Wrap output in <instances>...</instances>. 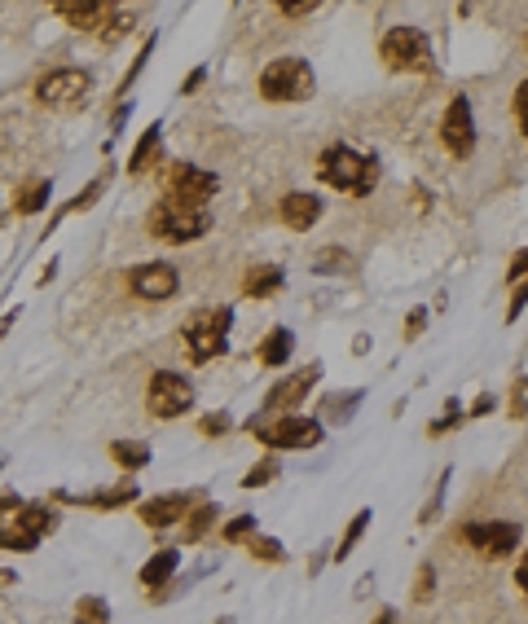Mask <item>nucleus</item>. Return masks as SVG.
Wrapping results in <instances>:
<instances>
[{
    "label": "nucleus",
    "mask_w": 528,
    "mask_h": 624,
    "mask_svg": "<svg viewBox=\"0 0 528 624\" xmlns=\"http://www.w3.org/2000/svg\"><path fill=\"white\" fill-rule=\"evenodd\" d=\"M317 181L339 189L352 198H370L379 185V159L374 154H357L352 146H326L317 159Z\"/></svg>",
    "instance_id": "1"
},
{
    "label": "nucleus",
    "mask_w": 528,
    "mask_h": 624,
    "mask_svg": "<svg viewBox=\"0 0 528 624\" xmlns=\"http://www.w3.org/2000/svg\"><path fill=\"white\" fill-rule=\"evenodd\" d=\"M229 330H234V308H194L181 326V343H185V361L190 365H207L216 361L220 352L229 348Z\"/></svg>",
    "instance_id": "2"
},
{
    "label": "nucleus",
    "mask_w": 528,
    "mask_h": 624,
    "mask_svg": "<svg viewBox=\"0 0 528 624\" xmlns=\"http://www.w3.org/2000/svg\"><path fill=\"white\" fill-rule=\"evenodd\" d=\"M251 436L269 453H295V449H317L326 440V422L308 414H282V418H256Z\"/></svg>",
    "instance_id": "3"
},
{
    "label": "nucleus",
    "mask_w": 528,
    "mask_h": 624,
    "mask_svg": "<svg viewBox=\"0 0 528 624\" xmlns=\"http://www.w3.org/2000/svg\"><path fill=\"white\" fill-rule=\"evenodd\" d=\"M379 58H383V66H388V71H396V75H432V71H436L432 40H427L423 27H410V22L392 27L388 36L379 40Z\"/></svg>",
    "instance_id": "4"
},
{
    "label": "nucleus",
    "mask_w": 528,
    "mask_h": 624,
    "mask_svg": "<svg viewBox=\"0 0 528 624\" xmlns=\"http://www.w3.org/2000/svg\"><path fill=\"white\" fill-rule=\"evenodd\" d=\"M146 225H150V233H154L159 242H172V247H185V242H198L207 229H212V216H207V207L176 203V198L163 194L159 203L150 207Z\"/></svg>",
    "instance_id": "5"
},
{
    "label": "nucleus",
    "mask_w": 528,
    "mask_h": 624,
    "mask_svg": "<svg viewBox=\"0 0 528 624\" xmlns=\"http://www.w3.org/2000/svg\"><path fill=\"white\" fill-rule=\"evenodd\" d=\"M313 88H317L313 66H308L304 58H295V53L273 58L260 71V97H264V102H308Z\"/></svg>",
    "instance_id": "6"
},
{
    "label": "nucleus",
    "mask_w": 528,
    "mask_h": 624,
    "mask_svg": "<svg viewBox=\"0 0 528 624\" xmlns=\"http://www.w3.org/2000/svg\"><path fill=\"white\" fill-rule=\"evenodd\" d=\"M458 541L467 545V550H476L480 559L498 563V559H511V554H520L524 545V528L515 519H467L458 528Z\"/></svg>",
    "instance_id": "7"
},
{
    "label": "nucleus",
    "mask_w": 528,
    "mask_h": 624,
    "mask_svg": "<svg viewBox=\"0 0 528 624\" xmlns=\"http://www.w3.org/2000/svg\"><path fill=\"white\" fill-rule=\"evenodd\" d=\"M49 532H58V510H49L44 501H27L22 510L0 519V550L27 554V550H36Z\"/></svg>",
    "instance_id": "8"
},
{
    "label": "nucleus",
    "mask_w": 528,
    "mask_h": 624,
    "mask_svg": "<svg viewBox=\"0 0 528 624\" xmlns=\"http://www.w3.org/2000/svg\"><path fill=\"white\" fill-rule=\"evenodd\" d=\"M190 405H194V383H190L185 374H176V370H159V374H150V387H146V409H150L154 418L172 422V418L190 414Z\"/></svg>",
    "instance_id": "9"
},
{
    "label": "nucleus",
    "mask_w": 528,
    "mask_h": 624,
    "mask_svg": "<svg viewBox=\"0 0 528 624\" xmlns=\"http://www.w3.org/2000/svg\"><path fill=\"white\" fill-rule=\"evenodd\" d=\"M440 146H445L454 159H471L476 154V110H471L467 93H454L440 115Z\"/></svg>",
    "instance_id": "10"
},
{
    "label": "nucleus",
    "mask_w": 528,
    "mask_h": 624,
    "mask_svg": "<svg viewBox=\"0 0 528 624\" xmlns=\"http://www.w3.org/2000/svg\"><path fill=\"white\" fill-rule=\"evenodd\" d=\"M88 93H93V75L80 71V66H58V71H49V75H44V80L36 84L40 106H53V110H75V106H84Z\"/></svg>",
    "instance_id": "11"
},
{
    "label": "nucleus",
    "mask_w": 528,
    "mask_h": 624,
    "mask_svg": "<svg viewBox=\"0 0 528 624\" xmlns=\"http://www.w3.org/2000/svg\"><path fill=\"white\" fill-rule=\"evenodd\" d=\"M203 493H194V488H181V493H159V497H150V501H141L137 506V519L146 523V528L154 532H163V528H172V523H185L194 515V506H203Z\"/></svg>",
    "instance_id": "12"
},
{
    "label": "nucleus",
    "mask_w": 528,
    "mask_h": 624,
    "mask_svg": "<svg viewBox=\"0 0 528 624\" xmlns=\"http://www.w3.org/2000/svg\"><path fill=\"white\" fill-rule=\"evenodd\" d=\"M220 181L207 167H194V163H172L168 172V198H176V203H190V207H207L216 198Z\"/></svg>",
    "instance_id": "13"
},
{
    "label": "nucleus",
    "mask_w": 528,
    "mask_h": 624,
    "mask_svg": "<svg viewBox=\"0 0 528 624\" xmlns=\"http://www.w3.org/2000/svg\"><path fill=\"white\" fill-rule=\"evenodd\" d=\"M317 378H322V365H304L300 374H291V378H282L278 387H273L269 396H264V405H260V414H273V418H282V414H295L300 409V400L317 387Z\"/></svg>",
    "instance_id": "14"
},
{
    "label": "nucleus",
    "mask_w": 528,
    "mask_h": 624,
    "mask_svg": "<svg viewBox=\"0 0 528 624\" xmlns=\"http://www.w3.org/2000/svg\"><path fill=\"white\" fill-rule=\"evenodd\" d=\"M128 291L146 304H159V299H172L181 291V277H176L172 264H137L128 273Z\"/></svg>",
    "instance_id": "15"
},
{
    "label": "nucleus",
    "mask_w": 528,
    "mask_h": 624,
    "mask_svg": "<svg viewBox=\"0 0 528 624\" xmlns=\"http://www.w3.org/2000/svg\"><path fill=\"white\" fill-rule=\"evenodd\" d=\"M278 211H282V225L286 229H295V233H304V229H313L317 220H322V198L317 194H286L282 203H278Z\"/></svg>",
    "instance_id": "16"
},
{
    "label": "nucleus",
    "mask_w": 528,
    "mask_h": 624,
    "mask_svg": "<svg viewBox=\"0 0 528 624\" xmlns=\"http://www.w3.org/2000/svg\"><path fill=\"white\" fill-rule=\"evenodd\" d=\"M176 572H181V550H172V545H168V550H159V554H150V559L146 563H141V585H146L150 589V594H159V589H168L172 585V576Z\"/></svg>",
    "instance_id": "17"
},
{
    "label": "nucleus",
    "mask_w": 528,
    "mask_h": 624,
    "mask_svg": "<svg viewBox=\"0 0 528 624\" xmlns=\"http://www.w3.org/2000/svg\"><path fill=\"white\" fill-rule=\"evenodd\" d=\"M62 501H75V506H93V510H119L128 506V501L141 497V484H132V479H124V484H115L110 493H84V497H71V493H58Z\"/></svg>",
    "instance_id": "18"
},
{
    "label": "nucleus",
    "mask_w": 528,
    "mask_h": 624,
    "mask_svg": "<svg viewBox=\"0 0 528 624\" xmlns=\"http://www.w3.org/2000/svg\"><path fill=\"white\" fill-rule=\"evenodd\" d=\"M291 352H295V334L286 330V326H273V330L260 339V352H256V356H260L264 370H278V365L291 361Z\"/></svg>",
    "instance_id": "19"
},
{
    "label": "nucleus",
    "mask_w": 528,
    "mask_h": 624,
    "mask_svg": "<svg viewBox=\"0 0 528 624\" xmlns=\"http://www.w3.org/2000/svg\"><path fill=\"white\" fill-rule=\"evenodd\" d=\"M370 523H374V510H370V506H361L357 515L348 519V528L339 532V541H335V550H330V559H335V563H348V559H352V550L361 545V537L370 532Z\"/></svg>",
    "instance_id": "20"
},
{
    "label": "nucleus",
    "mask_w": 528,
    "mask_h": 624,
    "mask_svg": "<svg viewBox=\"0 0 528 624\" xmlns=\"http://www.w3.org/2000/svg\"><path fill=\"white\" fill-rule=\"evenodd\" d=\"M282 282H286V273L278 264H256V269H247V277H242V291L251 299H269L282 291Z\"/></svg>",
    "instance_id": "21"
},
{
    "label": "nucleus",
    "mask_w": 528,
    "mask_h": 624,
    "mask_svg": "<svg viewBox=\"0 0 528 624\" xmlns=\"http://www.w3.org/2000/svg\"><path fill=\"white\" fill-rule=\"evenodd\" d=\"M366 400V392H330L322 396V405H317V414H322V422H335V427H344V422L352 418V409Z\"/></svg>",
    "instance_id": "22"
},
{
    "label": "nucleus",
    "mask_w": 528,
    "mask_h": 624,
    "mask_svg": "<svg viewBox=\"0 0 528 624\" xmlns=\"http://www.w3.org/2000/svg\"><path fill=\"white\" fill-rule=\"evenodd\" d=\"M216 519H220V506H216V501H203V506H194V515L181 523V537L190 541V545H198L207 532L216 528Z\"/></svg>",
    "instance_id": "23"
},
{
    "label": "nucleus",
    "mask_w": 528,
    "mask_h": 624,
    "mask_svg": "<svg viewBox=\"0 0 528 624\" xmlns=\"http://www.w3.org/2000/svg\"><path fill=\"white\" fill-rule=\"evenodd\" d=\"M110 458H115V466H124V471H146L150 466V444L141 440H115L110 444Z\"/></svg>",
    "instance_id": "24"
},
{
    "label": "nucleus",
    "mask_w": 528,
    "mask_h": 624,
    "mask_svg": "<svg viewBox=\"0 0 528 624\" xmlns=\"http://www.w3.org/2000/svg\"><path fill=\"white\" fill-rule=\"evenodd\" d=\"M49 194H53V185L44 181V176H36V181H27L14 194V207H18V216H36V211H44V203H49Z\"/></svg>",
    "instance_id": "25"
},
{
    "label": "nucleus",
    "mask_w": 528,
    "mask_h": 624,
    "mask_svg": "<svg viewBox=\"0 0 528 624\" xmlns=\"http://www.w3.org/2000/svg\"><path fill=\"white\" fill-rule=\"evenodd\" d=\"M159 146H163V128H159V124H150V128H146V137L137 141V150L128 154V172H132V176H141V172H146L150 159L159 154Z\"/></svg>",
    "instance_id": "26"
},
{
    "label": "nucleus",
    "mask_w": 528,
    "mask_h": 624,
    "mask_svg": "<svg viewBox=\"0 0 528 624\" xmlns=\"http://www.w3.org/2000/svg\"><path fill=\"white\" fill-rule=\"evenodd\" d=\"M247 550H251V559H256V563H269V567L286 563V545L278 537H260V532H256V537L247 541Z\"/></svg>",
    "instance_id": "27"
},
{
    "label": "nucleus",
    "mask_w": 528,
    "mask_h": 624,
    "mask_svg": "<svg viewBox=\"0 0 528 624\" xmlns=\"http://www.w3.org/2000/svg\"><path fill=\"white\" fill-rule=\"evenodd\" d=\"M75 620L80 624H110V603L106 598H97V594L75 598Z\"/></svg>",
    "instance_id": "28"
},
{
    "label": "nucleus",
    "mask_w": 528,
    "mask_h": 624,
    "mask_svg": "<svg viewBox=\"0 0 528 624\" xmlns=\"http://www.w3.org/2000/svg\"><path fill=\"white\" fill-rule=\"evenodd\" d=\"M436 585H440V576H436V563H418V572H414V603L418 607H427L436 598Z\"/></svg>",
    "instance_id": "29"
},
{
    "label": "nucleus",
    "mask_w": 528,
    "mask_h": 624,
    "mask_svg": "<svg viewBox=\"0 0 528 624\" xmlns=\"http://www.w3.org/2000/svg\"><path fill=\"white\" fill-rule=\"evenodd\" d=\"M278 453H269V458H260L256 466H251L247 475H242V488H264V484H273V479H278Z\"/></svg>",
    "instance_id": "30"
},
{
    "label": "nucleus",
    "mask_w": 528,
    "mask_h": 624,
    "mask_svg": "<svg viewBox=\"0 0 528 624\" xmlns=\"http://www.w3.org/2000/svg\"><path fill=\"white\" fill-rule=\"evenodd\" d=\"M220 537H225L229 545H247L251 537H256V515H238V519L220 523Z\"/></svg>",
    "instance_id": "31"
},
{
    "label": "nucleus",
    "mask_w": 528,
    "mask_h": 624,
    "mask_svg": "<svg viewBox=\"0 0 528 624\" xmlns=\"http://www.w3.org/2000/svg\"><path fill=\"white\" fill-rule=\"evenodd\" d=\"M462 422H467V414H462V405H458V400H449L445 418L427 422V440H440V436H449V431H458V427H462Z\"/></svg>",
    "instance_id": "32"
},
{
    "label": "nucleus",
    "mask_w": 528,
    "mask_h": 624,
    "mask_svg": "<svg viewBox=\"0 0 528 624\" xmlns=\"http://www.w3.org/2000/svg\"><path fill=\"white\" fill-rule=\"evenodd\" d=\"M449 475L454 471H440V479H436V488H432V497L423 501V510H418V523H436V515H440V506H445V484H449Z\"/></svg>",
    "instance_id": "33"
},
{
    "label": "nucleus",
    "mask_w": 528,
    "mask_h": 624,
    "mask_svg": "<svg viewBox=\"0 0 528 624\" xmlns=\"http://www.w3.org/2000/svg\"><path fill=\"white\" fill-rule=\"evenodd\" d=\"M506 409H511V418H515V422L528 418V374L515 378V387H511V400H506Z\"/></svg>",
    "instance_id": "34"
},
{
    "label": "nucleus",
    "mask_w": 528,
    "mask_h": 624,
    "mask_svg": "<svg viewBox=\"0 0 528 624\" xmlns=\"http://www.w3.org/2000/svg\"><path fill=\"white\" fill-rule=\"evenodd\" d=\"M511 110H515V128L528 137V75L520 80V88H515V97H511Z\"/></svg>",
    "instance_id": "35"
},
{
    "label": "nucleus",
    "mask_w": 528,
    "mask_h": 624,
    "mask_svg": "<svg viewBox=\"0 0 528 624\" xmlns=\"http://www.w3.org/2000/svg\"><path fill=\"white\" fill-rule=\"evenodd\" d=\"M528 282V247L520 255H511V264H506V286H520Z\"/></svg>",
    "instance_id": "36"
},
{
    "label": "nucleus",
    "mask_w": 528,
    "mask_h": 624,
    "mask_svg": "<svg viewBox=\"0 0 528 624\" xmlns=\"http://www.w3.org/2000/svg\"><path fill=\"white\" fill-rule=\"evenodd\" d=\"M150 49H154V40H146V49H141V53H137V62H132V71L124 75V80H119V97H124V93H128V84H132V80H137V75H141V71H146V62H150Z\"/></svg>",
    "instance_id": "37"
},
{
    "label": "nucleus",
    "mask_w": 528,
    "mask_h": 624,
    "mask_svg": "<svg viewBox=\"0 0 528 624\" xmlns=\"http://www.w3.org/2000/svg\"><path fill=\"white\" fill-rule=\"evenodd\" d=\"M198 431H203V436H225V431H229V414H207L203 422H198Z\"/></svg>",
    "instance_id": "38"
},
{
    "label": "nucleus",
    "mask_w": 528,
    "mask_h": 624,
    "mask_svg": "<svg viewBox=\"0 0 528 624\" xmlns=\"http://www.w3.org/2000/svg\"><path fill=\"white\" fill-rule=\"evenodd\" d=\"M423 326H427V308H414V312H410V321H405V326H401L405 343H410V339H418V334H423Z\"/></svg>",
    "instance_id": "39"
},
{
    "label": "nucleus",
    "mask_w": 528,
    "mask_h": 624,
    "mask_svg": "<svg viewBox=\"0 0 528 624\" xmlns=\"http://www.w3.org/2000/svg\"><path fill=\"white\" fill-rule=\"evenodd\" d=\"M515 589L528 598V545L520 550V559H515Z\"/></svg>",
    "instance_id": "40"
},
{
    "label": "nucleus",
    "mask_w": 528,
    "mask_h": 624,
    "mask_svg": "<svg viewBox=\"0 0 528 624\" xmlns=\"http://www.w3.org/2000/svg\"><path fill=\"white\" fill-rule=\"evenodd\" d=\"M493 405H498V400H493L489 392H480V396H476V400H471V405H467V418H484V414H489Z\"/></svg>",
    "instance_id": "41"
},
{
    "label": "nucleus",
    "mask_w": 528,
    "mask_h": 624,
    "mask_svg": "<svg viewBox=\"0 0 528 624\" xmlns=\"http://www.w3.org/2000/svg\"><path fill=\"white\" fill-rule=\"evenodd\" d=\"M102 189H106V176H102V181H93V185H88V189H84V194H80V198H75V203H71V207H75V211L93 207V198H97V194H102Z\"/></svg>",
    "instance_id": "42"
},
{
    "label": "nucleus",
    "mask_w": 528,
    "mask_h": 624,
    "mask_svg": "<svg viewBox=\"0 0 528 624\" xmlns=\"http://www.w3.org/2000/svg\"><path fill=\"white\" fill-rule=\"evenodd\" d=\"M278 9H282L286 18H308L317 9V0H300V5H291V0H286V5H278Z\"/></svg>",
    "instance_id": "43"
},
{
    "label": "nucleus",
    "mask_w": 528,
    "mask_h": 624,
    "mask_svg": "<svg viewBox=\"0 0 528 624\" xmlns=\"http://www.w3.org/2000/svg\"><path fill=\"white\" fill-rule=\"evenodd\" d=\"M27 501H18V493H0V519L5 515H14V510H22Z\"/></svg>",
    "instance_id": "44"
},
{
    "label": "nucleus",
    "mask_w": 528,
    "mask_h": 624,
    "mask_svg": "<svg viewBox=\"0 0 528 624\" xmlns=\"http://www.w3.org/2000/svg\"><path fill=\"white\" fill-rule=\"evenodd\" d=\"M198 84H203V71H190V75H185V84H181V93H194Z\"/></svg>",
    "instance_id": "45"
},
{
    "label": "nucleus",
    "mask_w": 528,
    "mask_h": 624,
    "mask_svg": "<svg viewBox=\"0 0 528 624\" xmlns=\"http://www.w3.org/2000/svg\"><path fill=\"white\" fill-rule=\"evenodd\" d=\"M396 620H401V616H396V607H383L379 616H374V624H396Z\"/></svg>",
    "instance_id": "46"
},
{
    "label": "nucleus",
    "mask_w": 528,
    "mask_h": 624,
    "mask_svg": "<svg viewBox=\"0 0 528 624\" xmlns=\"http://www.w3.org/2000/svg\"><path fill=\"white\" fill-rule=\"evenodd\" d=\"M14 321H18V312H9V317H0V339H5V334H9V326H14Z\"/></svg>",
    "instance_id": "47"
},
{
    "label": "nucleus",
    "mask_w": 528,
    "mask_h": 624,
    "mask_svg": "<svg viewBox=\"0 0 528 624\" xmlns=\"http://www.w3.org/2000/svg\"><path fill=\"white\" fill-rule=\"evenodd\" d=\"M18 581V572H0V585H14Z\"/></svg>",
    "instance_id": "48"
},
{
    "label": "nucleus",
    "mask_w": 528,
    "mask_h": 624,
    "mask_svg": "<svg viewBox=\"0 0 528 624\" xmlns=\"http://www.w3.org/2000/svg\"><path fill=\"white\" fill-rule=\"evenodd\" d=\"M75 624H80V620H75Z\"/></svg>",
    "instance_id": "49"
}]
</instances>
